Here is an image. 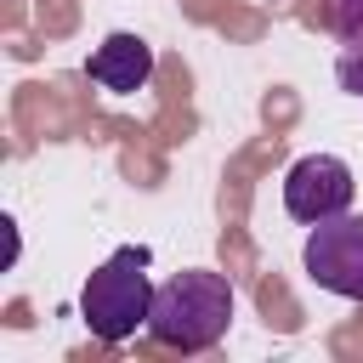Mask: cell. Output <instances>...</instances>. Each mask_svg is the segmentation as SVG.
I'll use <instances>...</instances> for the list:
<instances>
[{
    "label": "cell",
    "instance_id": "cell-3",
    "mask_svg": "<svg viewBox=\"0 0 363 363\" xmlns=\"http://www.w3.org/2000/svg\"><path fill=\"white\" fill-rule=\"evenodd\" d=\"M306 272L318 289L340 295V301H363V216H329L306 233L301 250Z\"/></svg>",
    "mask_w": 363,
    "mask_h": 363
},
{
    "label": "cell",
    "instance_id": "cell-5",
    "mask_svg": "<svg viewBox=\"0 0 363 363\" xmlns=\"http://www.w3.org/2000/svg\"><path fill=\"white\" fill-rule=\"evenodd\" d=\"M85 74H91L102 91L130 96V91H142V85L153 79V45H147L142 34H108V40L91 51Z\"/></svg>",
    "mask_w": 363,
    "mask_h": 363
},
{
    "label": "cell",
    "instance_id": "cell-2",
    "mask_svg": "<svg viewBox=\"0 0 363 363\" xmlns=\"http://www.w3.org/2000/svg\"><path fill=\"white\" fill-rule=\"evenodd\" d=\"M147 312H153L147 250H142V244H125V250H113V255L85 278V289H79V318H85V329H91L96 340L119 346V340H130V335L147 323Z\"/></svg>",
    "mask_w": 363,
    "mask_h": 363
},
{
    "label": "cell",
    "instance_id": "cell-4",
    "mask_svg": "<svg viewBox=\"0 0 363 363\" xmlns=\"http://www.w3.org/2000/svg\"><path fill=\"white\" fill-rule=\"evenodd\" d=\"M284 210L295 221H306V227H318L329 216H346L352 210V170H346V159H335V153L295 159L289 176H284Z\"/></svg>",
    "mask_w": 363,
    "mask_h": 363
},
{
    "label": "cell",
    "instance_id": "cell-6",
    "mask_svg": "<svg viewBox=\"0 0 363 363\" xmlns=\"http://www.w3.org/2000/svg\"><path fill=\"white\" fill-rule=\"evenodd\" d=\"M329 28L340 45H363V0H329Z\"/></svg>",
    "mask_w": 363,
    "mask_h": 363
},
{
    "label": "cell",
    "instance_id": "cell-1",
    "mask_svg": "<svg viewBox=\"0 0 363 363\" xmlns=\"http://www.w3.org/2000/svg\"><path fill=\"white\" fill-rule=\"evenodd\" d=\"M233 323V284L210 267H187L176 278H164L153 289V312H147V329L153 340L164 346H182V352H204L227 335Z\"/></svg>",
    "mask_w": 363,
    "mask_h": 363
},
{
    "label": "cell",
    "instance_id": "cell-7",
    "mask_svg": "<svg viewBox=\"0 0 363 363\" xmlns=\"http://www.w3.org/2000/svg\"><path fill=\"white\" fill-rule=\"evenodd\" d=\"M335 79H340V91H352V96H363V45H352L340 62H335Z\"/></svg>",
    "mask_w": 363,
    "mask_h": 363
}]
</instances>
